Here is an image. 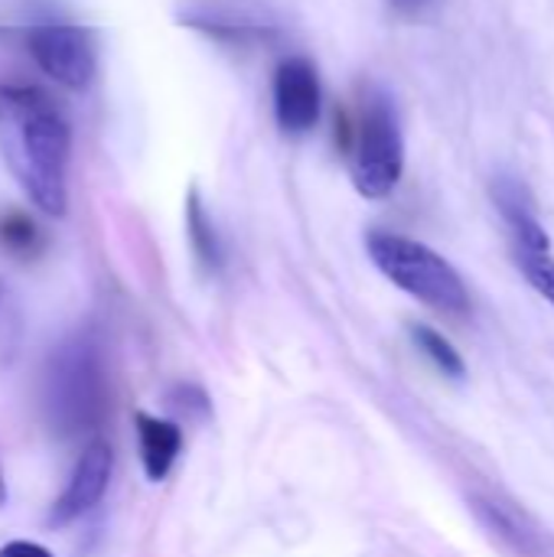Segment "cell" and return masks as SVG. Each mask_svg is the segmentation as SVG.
<instances>
[{
	"label": "cell",
	"instance_id": "1",
	"mask_svg": "<svg viewBox=\"0 0 554 557\" xmlns=\"http://www.w3.org/2000/svg\"><path fill=\"white\" fill-rule=\"evenodd\" d=\"M0 157L39 212L52 219L65 215L72 131L59 104L42 88H0Z\"/></svg>",
	"mask_w": 554,
	"mask_h": 557
},
{
	"label": "cell",
	"instance_id": "8",
	"mask_svg": "<svg viewBox=\"0 0 554 557\" xmlns=\"http://www.w3.org/2000/svg\"><path fill=\"white\" fill-rule=\"evenodd\" d=\"M490 193H493V202H496L500 215L513 228L519 251H552V238H549V232L542 228V222L535 215L532 196L516 176H496Z\"/></svg>",
	"mask_w": 554,
	"mask_h": 557
},
{
	"label": "cell",
	"instance_id": "13",
	"mask_svg": "<svg viewBox=\"0 0 554 557\" xmlns=\"http://www.w3.org/2000/svg\"><path fill=\"white\" fill-rule=\"evenodd\" d=\"M516 261L522 277L549 300L554 307V258L552 251H519L516 248Z\"/></svg>",
	"mask_w": 554,
	"mask_h": 557
},
{
	"label": "cell",
	"instance_id": "11",
	"mask_svg": "<svg viewBox=\"0 0 554 557\" xmlns=\"http://www.w3.org/2000/svg\"><path fill=\"white\" fill-rule=\"evenodd\" d=\"M411 339L415 346L421 349V356L447 379H464L467 375V362L464 356L451 346V339L444 333H438L434 326H424V323H415L411 326Z\"/></svg>",
	"mask_w": 554,
	"mask_h": 557
},
{
	"label": "cell",
	"instance_id": "10",
	"mask_svg": "<svg viewBox=\"0 0 554 557\" xmlns=\"http://www.w3.org/2000/svg\"><path fill=\"white\" fill-rule=\"evenodd\" d=\"M186 238H189L193 255H196L202 271L219 274L225 268L222 238H219V232H216V225H212V219H209V212H206L196 189H189V196H186Z\"/></svg>",
	"mask_w": 554,
	"mask_h": 557
},
{
	"label": "cell",
	"instance_id": "12",
	"mask_svg": "<svg viewBox=\"0 0 554 557\" xmlns=\"http://www.w3.org/2000/svg\"><path fill=\"white\" fill-rule=\"evenodd\" d=\"M0 248L13 258H36L42 251V232L26 212H3L0 215Z\"/></svg>",
	"mask_w": 554,
	"mask_h": 557
},
{
	"label": "cell",
	"instance_id": "4",
	"mask_svg": "<svg viewBox=\"0 0 554 557\" xmlns=\"http://www.w3.org/2000/svg\"><path fill=\"white\" fill-rule=\"evenodd\" d=\"M343 147L349 153V176L359 196L385 199L405 170V140L392 98L366 85L356 104V117L343 127Z\"/></svg>",
	"mask_w": 554,
	"mask_h": 557
},
{
	"label": "cell",
	"instance_id": "18",
	"mask_svg": "<svg viewBox=\"0 0 554 557\" xmlns=\"http://www.w3.org/2000/svg\"><path fill=\"white\" fill-rule=\"evenodd\" d=\"M421 3H424V0H421Z\"/></svg>",
	"mask_w": 554,
	"mask_h": 557
},
{
	"label": "cell",
	"instance_id": "16",
	"mask_svg": "<svg viewBox=\"0 0 554 557\" xmlns=\"http://www.w3.org/2000/svg\"><path fill=\"white\" fill-rule=\"evenodd\" d=\"M7 503V480H3V467H0V506Z\"/></svg>",
	"mask_w": 554,
	"mask_h": 557
},
{
	"label": "cell",
	"instance_id": "15",
	"mask_svg": "<svg viewBox=\"0 0 554 557\" xmlns=\"http://www.w3.org/2000/svg\"><path fill=\"white\" fill-rule=\"evenodd\" d=\"M0 557H52L42 545L36 542H10L0 548Z\"/></svg>",
	"mask_w": 554,
	"mask_h": 557
},
{
	"label": "cell",
	"instance_id": "2",
	"mask_svg": "<svg viewBox=\"0 0 554 557\" xmlns=\"http://www.w3.org/2000/svg\"><path fill=\"white\" fill-rule=\"evenodd\" d=\"M108 372L91 333L59 343L42 369V414L62 441L91 437L108 418Z\"/></svg>",
	"mask_w": 554,
	"mask_h": 557
},
{
	"label": "cell",
	"instance_id": "5",
	"mask_svg": "<svg viewBox=\"0 0 554 557\" xmlns=\"http://www.w3.org/2000/svg\"><path fill=\"white\" fill-rule=\"evenodd\" d=\"M33 62L62 88L82 91L98 72V52L91 29L78 23H33L23 29Z\"/></svg>",
	"mask_w": 554,
	"mask_h": 557
},
{
	"label": "cell",
	"instance_id": "6",
	"mask_svg": "<svg viewBox=\"0 0 554 557\" xmlns=\"http://www.w3.org/2000/svg\"><path fill=\"white\" fill-rule=\"evenodd\" d=\"M271 95H274L278 127L284 134L300 137L317 127L320 111H323V91H320V75L310 59L304 55L281 59L274 69Z\"/></svg>",
	"mask_w": 554,
	"mask_h": 557
},
{
	"label": "cell",
	"instance_id": "9",
	"mask_svg": "<svg viewBox=\"0 0 554 557\" xmlns=\"http://www.w3.org/2000/svg\"><path fill=\"white\" fill-rule=\"evenodd\" d=\"M134 428H137V444H140V463L147 480L160 483L167 480V473L173 470L180 447H183V431L173 421H160L147 411L134 414Z\"/></svg>",
	"mask_w": 554,
	"mask_h": 557
},
{
	"label": "cell",
	"instance_id": "3",
	"mask_svg": "<svg viewBox=\"0 0 554 557\" xmlns=\"http://www.w3.org/2000/svg\"><path fill=\"white\" fill-rule=\"evenodd\" d=\"M366 251H369L372 264L398 290L411 294L415 300H421L424 307H431L444 317H454V320L470 317V290H467L464 277L434 248H428L415 238L376 228L366 235Z\"/></svg>",
	"mask_w": 554,
	"mask_h": 557
},
{
	"label": "cell",
	"instance_id": "7",
	"mask_svg": "<svg viewBox=\"0 0 554 557\" xmlns=\"http://www.w3.org/2000/svg\"><path fill=\"white\" fill-rule=\"evenodd\" d=\"M111 463L114 460H111L108 441H101V437L88 441L72 476H69V483H65V490L56 496V503L49 509V525L62 529V525H72L75 519H82L85 512H91L108 490Z\"/></svg>",
	"mask_w": 554,
	"mask_h": 557
},
{
	"label": "cell",
	"instance_id": "17",
	"mask_svg": "<svg viewBox=\"0 0 554 557\" xmlns=\"http://www.w3.org/2000/svg\"><path fill=\"white\" fill-rule=\"evenodd\" d=\"M392 3H398V7H405V10H411V7H418L421 0H392Z\"/></svg>",
	"mask_w": 554,
	"mask_h": 557
},
{
	"label": "cell",
	"instance_id": "14",
	"mask_svg": "<svg viewBox=\"0 0 554 557\" xmlns=\"http://www.w3.org/2000/svg\"><path fill=\"white\" fill-rule=\"evenodd\" d=\"M170 401H173V408H180L186 414H209V398L196 385H176Z\"/></svg>",
	"mask_w": 554,
	"mask_h": 557
}]
</instances>
